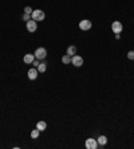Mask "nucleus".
Segmentation results:
<instances>
[{"label":"nucleus","mask_w":134,"mask_h":149,"mask_svg":"<svg viewBox=\"0 0 134 149\" xmlns=\"http://www.w3.org/2000/svg\"><path fill=\"white\" fill-rule=\"evenodd\" d=\"M34 59H35V55H34V54H26L24 58H23V62H24L26 65H31L32 62H34Z\"/></svg>","instance_id":"obj_9"},{"label":"nucleus","mask_w":134,"mask_h":149,"mask_svg":"<svg viewBox=\"0 0 134 149\" xmlns=\"http://www.w3.org/2000/svg\"><path fill=\"white\" fill-rule=\"evenodd\" d=\"M39 63H40L39 59H36V58H35V59H34V62H32L31 65H34V67H38V66H39Z\"/></svg>","instance_id":"obj_19"},{"label":"nucleus","mask_w":134,"mask_h":149,"mask_svg":"<svg viewBox=\"0 0 134 149\" xmlns=\"http://www.w3.org/2000/svg\"><path fill=\"white\" fill-rule=\"evenodd\" d=\"M36 69H38V71H39V73H44V71L47 70V63H46V62H40L39 66H38Z\"/></svg>","instance_id":"obj_13"},{"label":"nucleus","mask_w":134,"mask_h":149,"mask_svg":"<svg viewBox=\"0 0 134 149\" xmlns=\"http://www.w3.org/2000/svg\"><path fill=\"white\" fill-rule=\"evenodd\" d=\"M91 27H93V23L90 22V20H87V19H83V20L79 22V28L82 31H89Z\"/></svg>","instance_id":"obj_4"},{"label":"nucleus","mask_w":134,"mask_h":149,"mask_svg":"<svg viewBox=\"0 0 134 149\" xmlns=\"http://www.w3.org/2000/svg\"><path fill=\"white\" fill-rule=\"evenodd\" d=\"M39 134H40V130L36 128V129H34V130L31 132V138H34V140H35V138H38V137H39Z\"/></svg>","instance_id":"obj_15"},{"label":"nucleus","mask_w":134,"mask_h":149,"mask_svg":"<svg viewBox=\"0 0 134 149\" xmlns=\"http://www.w3.org/2000/svg\"><path fill=\"white\" fill-rule=\"evenodd\" d=\"M111 30H113L114 34H121L122 30H123V26H122V23L121 22L115 20V22H113V24H111Z\"/></svg>","instance_id":"obj_5"},{"label":"nucleus","mask_w":134,"mask_h":149,"mask_svg":"<svg viewBox=\"0 0 134 149\" xmlns=\"http://www.w3.org/2000/svg\"><path fill=\"white\" fill-rule=\"evenodd\" d=\"M22 19L24 20V22H28V20H31V15L30 13H23V16H22Z\"/></svg>","instance_id":"obj_16"},{"label":"nucleus","mask_w":134,"mask_h":149,"mask_svg":"<svg viewBox=\"0 0 134 149\" xmlns=\"http://www.w3.org/2000/svg\"><path fill=\"white\" fill-rule=\"evenodd\" d=\"M97 141H98V145H99V146H103V145L107 144V137H106V136H99L98 138H97Z\"/></svg>","instance_id":"obj_11"},{"label":"nucleus","mask_w":134,"mask_h":149,"mask_svg":"<svg viewBox=\"0 0 134 149\" xmlns=\"http://www.w3.org/2000/svg\"><path fill=\"white\" fill-rule=\"evenodd\" d=\"M71 63L75 66V67H80V66H83V58L75 54L74 57H71Z\"/></svg>","instance_id":"obj_7"},{"label":"nucleus","mask_w":134,"mask_h":149,"mask_svg":"<svg viewBox=\"0 0 134 149\" xmlns=\"http://www.w3.org/2000/svg\"><path fill=\"white\" fill-rule=\"evenodd\" d=\"M66 54H68L70 57H74V55L76 54V47L75 46H68V47H67Z\"/></svg>","instance_id":"obj_10"},{"label":"nucleus","mask_w":134,"mask_h":149,"mask_svg":"<svg viewBox=\"0 0 134 149\" xmlns=\"http://www.w3.org/2000/svg\"><path fill=\"white\" fill-rule=\"evenodd\" d=\"M127 58H129L130 61H134V51H129L127 53Z\"/></svg>","instance_id":"obj_17"},{"label":"nucleus","mask_w":134,"mask_h":149,"mask_svg":"<svg viewBox=\"0 0 134 149\" xmlns=\"http://www.w3.org/2000/svg\"><path fill=\"white\" fill-rule=\"evenodd\" d=\"M62 62L64 65H68V63H71V57L68 55V54H64L62 57Z\"/></svg>","instance_id":"obj_14"},{"label":"nucleus","mask_w":134,"mask_h":149,"mask_svg":"<svg viewBox=\"0 0 134 149\" xmlns=\"http://www.w3.org/2000/svg\"><path fill=\"white\" fill-rule=\"evenodd\" d=\"M36 128L39 129L40 132H43L47 129V124L44 122V121H38V124H36Z\"/></svg>","instance_id":"obj_12"},{"label":"nucleus","mask_w":134,"mask_h":149,"mask_svg":"<svg viewBox=\"0 0 134 149\" xmlns=\"http://www.w3.org/2000/svg\"><path fill=\"white\" fill-rule=\"evenodd\" d=\"M26 27H27V31H28V32H35V31L38 30V23H36L34 19H31V20L27 22Z\"/></svg>","instance_id":"obj_6"},{"label":"nucleus","mask_w":134,"mask_h":149,"mask_svg":"<svg viewBox=\"0 0 134 149\" xmlns=\"http://www.w3.org/2000/svg\"><path fill=\"white\" fill-rule=\"evenodd\" d=\"M32 11H34V9H32L31 7H26V8H24V12H26V13H30V15L32 13Z\"/></svg>","instance_id":"obj_18"},{"label":"nucleus","mask_w":134,"mask_h":149,"mask_svg":"<svg viewBox=\"0 0 134 149\" xmlns=\"http://www.w3.org/2000/svg\"><path fill=\"white\" fill-rule=\"evenodd\" d=\"M35 58L36 59H39V61H42V59H46V57H47V50H46L44 47H38L35 50Z\"/></svg>","instance_id":"obj_2"},{"label":"nucleus","mask_w":134,"mask_h":149,"mask_svg":"<svg viewBox=\"0 0 134 149\" xmlns=\"http://www.w3.org/2000/svg\"><path fill=\"white\" fill-rule=\"evenodd\" d=\"M85 146L87 149H97L99 145H98V141L95 140V138H91V137H90V138H87V140H86Z\"/></svg>","instance_id":"obj_3"},{"label":"nucleus","mask_w":134,"mask_h":149,"mask_svg":"<svg viewBox=\"0 0 134 149\" xmlns=\"http://www.w3.org/2000/svg\"><path fill=\"white\" fill-rule=\"evenodd\" d=\"M27 75H28V79L35 81V79L38 78V75H39V71H38V69H36V67H32V69H30V70H28Z\"/></svg>","instance_id":"obj_8"},{"label":"nucleus","mask_w":134,"mask_h":149,"mask_svg":"<svg viewBox=\"0 0 134 149\" xmlns=\"http://www.w3.org/2000/svg\"><path fill=\"white\" fill-rule=\"evenodd\" d=\"M31 19H34L35 22H42L46 19V13L42 9H34L31 13Z\"/></svg>","instance_id":"obj_1"}]
</instances>
